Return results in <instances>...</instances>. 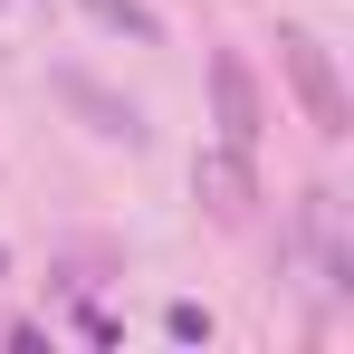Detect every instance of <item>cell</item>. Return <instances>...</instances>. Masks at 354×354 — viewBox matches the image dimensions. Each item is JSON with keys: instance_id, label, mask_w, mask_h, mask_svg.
Segmentation results:
<instances>
[{"instance_id": "obj_3", "label": "cell", "mask_w": 354, "mask_h": 354, "mask_svg": "<svg viewBox=\"0 0 354 354\" xmlns=\"http://www.w3.org/2000/svg\"><path fill=\"white\" fill-rule=\"evenodd\" d=\"M192 192L211 201V221H249V201H259V182H249V153H239V144L201 153V163H192Z\"/></svg>"}, {"instance_id": "obj_1", "label": "cell", "mask_w": 354, "mask_h": 354, "mask_svg": "<svg viewBox=\"0 0 354 354\" xmlns=\"http://www.w3.org/2000/svg\"><path fill=\"white\" fill-rule=\"evenodd\" d=\"M278 67H288L306 124H316L326 144H345V134H354V106H345V77H335V58H326V39H316V29H278Z\"/></svg>"}, {"instance_id": "obj_2", "label": "cell", "mask_w": 354, "mask_h": 354, "mask_svg": "<svg viewBox=\"0 0 354 354\" xmlns=\"http://www.w3.org/2000/svg\"><path fill=\"white\" fill-rule=\"evenodd\" d=\"M211 106H221V144H259V77H249V58L239 48H211Z\"/></svg>"}, {"instance_id": "obj_4", "label": "cell", "mask_w": 354, "mask_h": 354, "mask_svg": "<svg viewBox=\"0 0 354 354\" xmlns=\"http://www.w3.org/2000/svg\"><path fill=\"white\" fill-rule=\"evenodd\" d=\"M58 96L86 115V134H106V144H144V115L124 106V96H106L96 77H77V67H58Z\"/></svg>"}, {"instance_id": "obj_5", "label": "cell", "mask_w": 354, "mask_h": 354, "mask_svg": "<svg viewBox=\"0 0 354 354\" xmlns=\"http://www.w3.org/2000/svg\"><path fill=\"white\" fill-rule=\"evenodd\" d=\"M86 10H96L106 29H124V39H144V48L163 39V19H153V10H134V0H86Z\"/></svg>"}, {"instance_id": "obj_6", "label": "cell", "mask_w": 354, "mask_h": 354, "mask_svg": "<svg viewBox=\"0 0 354 354\" xmlns=\"http://www.w3.org/2000/svg\"><path fill=\"white\" fill-rule=\"evenodd\" d=\"M0 268H10V259H0Z\"/></svg>"}]
</instances>
